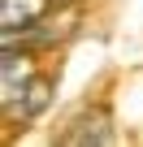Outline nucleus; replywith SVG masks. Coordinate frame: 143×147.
Returning <instances> with one entry per match:
<instances>
[{
    "instance_id": "obj_1",
    "label": "nucleus",
    "mask_w": 143,
    "mask_h": 147,
    "mask_svg": "<svg viewBox=\"0 0 143 147\" xmlns=\"http://www.w3.org/2000/svg\"><path fill=\"white\" fill-rule=\"evenodd\" d=\"M30 82H35V56L5 48L0 52V108H18Z\"/></svg>"
},
{
    "instance_id": "obj_2",
    "label": "nucleus",
    "mask_w": 143,
    "mask_h": 147,
    "mask_svg": "<svg viewBox=\"0 0 143 147\" xmlns=\"http://www.w3.org/2000/svg\"><path fill=\"white\" fill-rule=\"evenodd\" d=\"M52 0H0V30H30L48 18Z\"/></svg>"
},
{
    "instance_id": "obj_3",
    "label": "nucleus",
    "mask_w": 143,
    "mask_h": 147,
    "mask_svg": "<svg viewBox=\"0 0 143 147\" xmlns=\"http://www.w3.org/2000/svg\"><path fill=\"white\" fill-rule=\"evenodd\" d=\"M108 138H113L108 117H104V113H91V117H83V121H78V130H69V138H65V143H108Z\"/></svg>"
},
{
    "instance_id": "obj_4",
    "label": "nucleus",
    "mask_w": 143,
    "mask_h": 147,
    "mask_svg": "<svg viewBox=\"0 0 143 147\" xmlns=\"http://www.w3.org/2000/svg\"><path fill=\"white\" fill-rule=\"evenodd\" d=\"M48 100H52V82H48V78H39V74H35V82L26 87V95H22V104H18V113H22V117H39V113L48 108Z\"/></svg>"
}]
</instances>
